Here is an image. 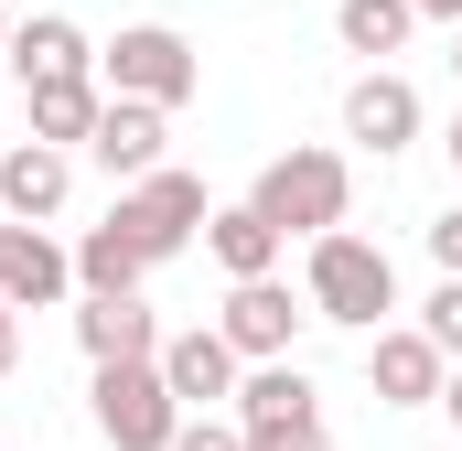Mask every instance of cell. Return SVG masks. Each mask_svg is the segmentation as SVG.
<instances>
[{
    "label": "cell",
    "mask_w": 462,
    "mask_h": 451,
    "mask_svg": "<svg viewBox=\"0 0 462 451\" xmlns=\"http://www.w3.org/2000/svg\"><path fill=\"white\" fill-rule=\"evenodd\" d=\"M140 280H151V258H140L118 226H87V236H76V301H129Z\"/></svg>",
    "instance_id": "18"
},
{
    "label": "cell",
    "mask_w": 462,
    "mask_h": 451,
    "mask_svg": "<svg viewBox=\"0 0 462 451\" xmlns=\"http://www.w3.org/2000/svg\"><path fill=\"white\" fill-rule=\"evenodd\" d=\"M280 247H291V236L258 216V205H216V216H205V258L226 269V290L236 280H280Z\"/></svg>",
    "instance_id": "16"
},
{
    "label": "cell",
    "mask_w": 462,
    "mask_h": 451,
    "mask_svg": "<svg viewBox=\"0 0 462 451\" xmlns=\"http://www.w3.org/2000/svg\"><path fill=\"white\" fill-rule=\"evenodd\" d=\"M11 76L22 87H65V76H97V54H87V32L65 11H32V22H11Z\"/></svg>",
    "instance_id": "15"
},
{
    "label": "cell",
    "mask_w": 462,
    "mask_h": 451,
    "mask_svg": "<svg viewBox=\"0 0 462 451\" xmlns=\"http://www.w3.org/2000/svg\"><path fill=\"white\" fill-rule=\"evenodd\" d=\"M441 151H452V172H462V118H452V140H441Z\"/></svg>",
    "instance_id": "26"
},
{
    "label": "cell",
    "mask_w": 462,
    "mask_h": 451,
    "mask_svg": "<svg viewBox=\"0 0 462 451\" xmlns=\"http://www.w3.org/2000/svg\"><path fill=\"white\" fill-rule=\"evenodd\" d=\"M301 301H312V323H355V334H387V312H398V258L376 247V236H312V269H301Z\"/></svg>",
    "instance_id": "1"
},
{
    "label": "cell",
    "mask_w": 462,
    "mask_h": 451,
    "mask_svg": "<svg viewBox=\"0 0 462 451\" xmlns=\"http://www.w3.org/2000/svg\"><path fill=\"white\" fill-rule=\"evenodd\" d=\"M420 334H430V344H441V354L462 365V280H441V290L420 301Z\"/></svg>",
    "instance_id": "20"
},
{
    "label": "cell",
    "mask_w": 462,
    "mask_h": 451,
    "mask_svg": "<svg viewBox=\"0 0 462 451\" xmlns=\"http://www.w3.org/2000/svg\"><path fill=\"white\" fill-rule=\"evenodd\" d=\"M430 258H441V280H462V205L430 226Z\"/></svg>",
    "instance_id": "22"
},
{
    "label": "cell",
    "mask_w": 462,
    "mask_h": 451,
    "mask_svg": "<svg viewBox=\"0 0 462 451\" xmlns=\"http://www.w3.org/2000/svg\"><path fill=\"white\" fill-rule=\"evenodd\" d=\"M452 76H462V32H452Z\"/></svg>",
    "instance_id": "27"
},
{
    "label": "cell",
    "mask_w": 462,
    "mask_h": 451,
    "mask_svg": "<svg viewBox=\"0 0 462 451\" xmlns=\"http://www.w3.org/2000/svg\"><path fill=\"white\" fill-rule=\"evenodd\" d=\"M65 194H76V151H43V140L0 151V216H11V226L65 216Z\"/></svg>",
    "instance_id": "13"
},
{
    "label": "cell",
    "mask_w": 462,
    "mask_h": 451,
    "mask_svg": "<svg viewBox=\"0 0 462 451\" xmlns=\"http://www.w3.org/2000/svg\"><path fill=\"white\" fill-rule=\"evenodd\" d=\"M162 387H172V409L183 419H205L216 398H236L247 376H236V344L216 323H194V334H162Z\"/></svg>",
    "instance_id": "9"
},
{
    "label": "cell",
    "mask_w": 462,
    "mask_h": 451,
    "mask_svg": "<svg viewBox=\"0 0 462 451\" xmlns=\"http://www.w3.org/2000/svg\"><path fill=\"white\" fill-rule=\"evenodd\" d=\"M365 387H376V409H441L452 354L420 334V323H387V334L365 344Z\"/></svg>",
    "instance_id": "7"
},
{
    "label": "cell",
    "mask_w": 462,
    "mask_h": 451,
    "mask_svg": "<svg viewBox=\"0 0 462 451\" xmlns=\"http://www.w3.org/2000/svg\"><path fill=\"white\" fill-rule=\"evenodd\" d=\"M76 344H87V365H162V323H151L140 290L129 301H76Z\"/></svg>",
    "instance_id": "14"
},
{
    "label": "cell",
    "mask_w": 462,
    "mask_h": 451,
    "mask_svg": "<svg viewBox=\"0 0 462 451\" xmlns=\"http://www.w3.org/2000/svg\"><path fill=\"white\" fill-rule=\"evenodd\" d=\"M172 451H247V441H236V419H183Z\"/></svg>",
    "instance_id": "21"
},
{
    "label": "cell",
    "mask_w": 462,
    "mask_h": 451,
    "mask_svg": "<svg viewBox=\"0 0 462 451\" xmlns=\"http://www.w3.org/2000/svg\"><path fill=\"white\" fill-rule=\"evenodd\" d=\"M205 216H216V205H205V183H194V172H172V161H162L151 183H129V194L108 205V226L140 247V258H151V269H162V258H183V247L205 236Z\"/></svg>",
    "instance_id": "4"
},
{
    "label": "cell",
    "mask_w": 462,
    "mask_h": 451,
    "mask_svg": "<svg viewBox=\"0 0 462 451\" xmlns=\"http://www.w3.org/2000/svg\"><path fill=\"white\" fill-rule=\"evenodd\" d=\"M87 409H97V441H108V451H172V430H183L162 365H97Z\"/></svg>",
    "instance_id": "6"
},
{
    "label": "cell",
    "mask_w": 462,
    "mask_h": 451,
    "mask_svg": "<svg viewBox=\"0 0 462 451\" xmlns=\"http://www.w3.org/2000/svg\"><path fill=\"white\" fill-rule=\"evenodd\" d=\"M236 441L247 451H323V398L301 365H247L236 387Z\"/></svg>",
    "instance_id": "5"
},
{
    "label": "cell",
    "mask_w": 462,
    "mask_h": 451,
    "mask_svg": "<svg viewBox=\"0 0 462 451\" xmlns=\"http://www.w3.org/2000/svg\"><path fill=\"white\" fill-rule=\"evenodd\" d=\"M162 140H172V118H162V108L108 97V108H97V140H87V161L118 172V183H151V172H162Z\"/></svg>",
    "instance_id": "12"
},
{
    "label": "cell",
    "mask_w": 462,
    "mask_h": 451,
    "mask_svg": "<svg viewBox=\"0 0 462 451\" xmlns=\"http://www.w3.org/2000/svg\"><path fill=\"white\" fill-rule=\"evenodd\" d=\"M97 87H108V97H140V108H162V118H172L194 87H205V54H194L172 22H129L108 54H97Z\"/></svg>",
    "instance_id": "3"
},
{
    "label": "cell",
    "mask_w": 462,
    "mask_h": 451,
    "mask_svg": "<svg viewBox=\"0 0 462 451\" xmlns=\"http://www.w3.org/2000/svg\"><path fill=\"white\" fill-rule=\"evenodd\" d=\"M312 323V301H291L280 280H236L226 312H216V334L236 344V365H291V334Z\"/></svg>",
    "instance_id": "8"
},
{
    "label": "cell",
    "mask_w": 462,
    "mask_h": 451,
    "mask_svg": "<svg viewBox=\"0 0 462 451\" xmlns=\"http://www.w3.org/2000/svg\"><path fill=\"white\" fill-rule=\"evenodd\" d=\"M409 11H420V22H452V32H462V0H409Z\"/></svg>",
    "instance_id": "24"
},
{
    "label": "cell",
    "mask_w": 462,
    "mask_h": 451,
    "mask_svg": "<svg viewBox=\"0 0 462 451\" xmlns=\"http://www.w3.org/2000/svg\"><path fill=\"white\" fill-rule=\"evenodd\" d=\"M441 409H452V430H462V365H452V387H441Z\"/></svg>",
    "instance_id": "25"
},
{
    "label": "cell",
    "mask_w": 462,
    "mask_h": 451,
    "mask_svg": "<svg viewBox=\"0 0 462 451\" xmlns=\"http://www.w3.org/2000/svg\"><path fill=\"white\" fill-rule=\"evenodd\" d=\"M334 32H345V54H365V65H387V54H409L420 11H409V0H334Z\"/></svg>",
    "instance_id": "19"
},
{
    "label": "cell",
    "mask_w": 462,
    "mask_h": 451,
    "mask_svg": "<svg viewBox=\"0 0 462 451\" xmlns=\"http://www.w3.org/2000/svg\"><path fill=\"white\" fill-rule=\"evenodd\" d=\"M11 365H22V312L0 301V376H11Z\"/></svg>",
    "instance_id": "23"
},
{
    "label": "cell",
    "mask_w": 462,
    "mask_h": 451,
    "mask_svg": "<svg viewBox=\"0 0 462 451\" xmlns=\"http://www.w3.org/2000/svg\"><path fill=\"white\" fill-rule=\"evenodd\" d=\"M65 290H76V247H54L43 226L0 216V301H11V312H54Z\"/></svg>",
    "instance_id": "10"
},
{
    "label": "cell",
    "mask_w": 462,
    "mask_h": 451,
    "mask_svg": "<svg viewBox=\"0 0 462 451\" xmlns=\"http://www.w3.org/2000/svg\"><path fill=\"white\" fill-rule=\"evenodd\" d=\"M247 205L280 226V236H334L345 205H355V161H345V151H323V140H291V151L247 183Z\"/></svg>",
    "instance_id": "2"
},
{
    "label": "cell",
    "mask_w": 462,
    "mask_h": 451,
    "mask_svg": "<svg viewBox=\"0 0 462 451\" xmlns=\"http://www.w3.org/2000/svg\"><path fill=\"white\" fill-rule=\"evenodd\" d=\"M345 140H365L376 161L409 151V140H420V87H409L398 65H365V76L345 87Z\"/></svg>",
    "instance_id": "11"
},
{
    "label": "cell",
    "mask_w": 462,
    "mask_h": 451,
    "mask_svg": "<svg viewBox=\"0 0 462 451\" xmlns=\"http://www.w3.org/2000/svg\"><path fill=\"white\" fill-rule=\"evenodd\" d=\"M22 108H32V140H43V151H87L108 87H97V76H65V87H22Z\"/></svg>",
    "instance_id": "17"
},
{
    "label": "cell",
    "mask_w": 462,
    "mask_h": 451,
    "mask_svg": "<svg viewBox=\"0 0 462 451\" xmlns=\"http://www.w3.org/2000/svg\"><path fill=\"white\" fill-rule=\"evenodd\" d=\"M0 54H11V22H0Z\"/></svg>",
    "instance_id": "28"
}]
</instances>
